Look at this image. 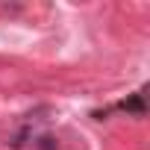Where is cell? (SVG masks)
I'll return each mask as SVG.
<instances>
[{"mask_svg":"<svg viewBox=\"0 0 150 150\" xmlns=\"http://www.w3.org/2000/svg\"><path fill=\"white\" fill-rule=\"evenodd\" d=\"M118 109H124V112H129V115H138V118H141V115L147 112V109H144V94H132V97H129V100H124Z\"/></svg>","mask_w":150,"mask_h":150,"instance_id":"cell-1","label":"cell"},{"mask_svg":"<svg viewBox=\"0 0 150 150\" xmlns=\"http://www.w3.org/2000/svg\"><path fill=\"white\" fill-rule=\"evenodd\" d=\"M38 147H41V150H56V141H53V138H41Z\"/></svg>","mask_w":150,"mask_h":150,"instance_id":"cell-2","label":"cell"}]
</instances>
